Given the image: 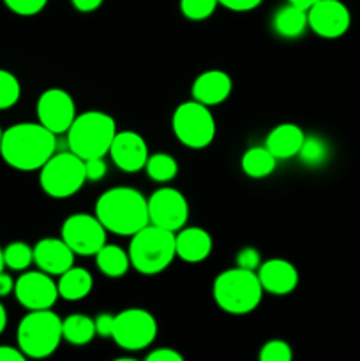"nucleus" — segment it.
Instances as JSON below:
<instances>
[{"instance_id":"f257e3e1","label":"nucleus","mask_w":360,"mask_h":361,"mask_svg":"<svg viewBox=\"0 0 360 361\" xmlns=\"http://www.w3.org/2000/svg\"><path fill=\"white\" fill-rule=\"evenodd\" d=\"M56 150V134L42 123L21 122L4 130L0 155L18 171H35L48 162Z\"/></svg>"},{"instance_id":"f03ea898","label":"nucleus","mask_w":360,"mask_h":361,"mask_svg":"<svg viewBox=\"0 0 360 361\" xmlns=\"http://www.w3.org/2000/svg\"><path fill=\"white\" fill-rule=\"evenodd\" d=\"M95 217L106 231L119 236H133L150 224L148 200L133 187H113L95 201Z\"/></svg>"},{"instance_id":"7ed1b4c3","label":"nucleus","mask_w":360,"mask_h":361,"mask_svg":"<svg viewBox=\"0 0 360 361\" xmlns=\"http://www.w3.org/2000/svg\"><path fill=\"white\" fill-rule=\"evenodd\" d=\"M131 267L143 275L164 271L176 257L175 233L159 226L147 224L134 233L129 243Z\"/></svg>"},{"instance_id":"20e7f679","label":"nucleus","mask_w":360,"mask_h":361,"mask_svg":"<svg viewBox=\"0 0 360 361\" xmlns=\"http://www.w3.org/2000/svg\"><path fill=\"white\" fill-rule=\"evenodd\" d=\"M115 134L116 123L113 116L102 111H85L74 118L67 130V145L69 150L83 161L106 157Z\"/></svg>"},{"instance_id":"39448f33","label":"nucleus","mask_w":360,"mask_h":361,"mask_svg":"<svg viewBox=\"0 0 360 361\" xmlns=\"http://www.w3.org/2000/svg\"><path fill=\"white\" fill-rule=\"evenodd\" d=\"M212 291L219 309L235 316L253 312L265 293L258 274L239 267L219 274Z\"/></svg>"},{"instance_id":"423d86ee","label":"nucleus","mask_w":360,"mask_h":361,"mask_svg":"<svg viewBox=\"0 0 360 361\" xmlns=\"http://www.w3.org/2000/svg\"><path fill=\"white\" fill-rule=\"evenodd\" d=\"M62 338V319L52 309L30 310L18 324V348L27 358H48Z\"/></svg>"},{"instance_id":"0eeeda50","label":"nucleus","mask_w":360,"mask_h":361,"mask_svg":"<svg viewBox=\"0 0 360 361\" xmlns=\"http://www.w3.org/2000/svg\"><path fill=\"white\" fill-rule=\"evenodd\" d=\"M39 171L41 189L55 200L74 196L87 182L85 161L71 150L53 154Z\"/></svg>"},{"instance_id":"6e6552de","label":"nucleus","mask_w":360,"mask_h":361,"mask_svg":"<svg viewBox=\"0 0 360 361\" xmlns=\"http://www.w3.org/2000/svg\"><path fill=\"white\" fill-rule=\"evenodd\" d=\"M173 133L176 140L187 148L201 150L208 147L215 137V122L214 115L208 106L198 101L182 102L175 109L172 118Z\"/></svg>"},{"instance_id":"1a4fd4ad","label":"nucleus","mask_w":360,"mask_h":361,"mask_svg":"<svg viewBox=\"0 0 360 361\" xmlns=\"http://www.w3.org/2000/svg\"><path fill=\"white\" fill-rule=\"evenodd\" d=\"M157 337V321L145 309H126L113 321L112 338L126 351H141Z\"/></svg>"},{"instance_id":"9d476101","label":"nucleus","mask_w":360,"mask_h":361,"mask_svg":"<svg viewBox=\"0 0 360 361\" xmlns=\"http://www.w3.org/2000/svg\"><path fill=\"white\" fill-rule=\"evenodd\" d=\"M106 228L95 215L74 214L64 221L60 238L78 256H95L106 245Z\"/></svg>"},{"instance_id":"9b49d317","label":"nucleus","mask_w":360,"mask_h":361,"mask_svg":"<svg viewBox=\"0 0 360 361\" xmlns=\"http://www.w3.org/2000/svg\"><path fill=\"white\" fill-rule=\"evenodd\" d=\"M148 219L150 224L168 231H180L189 219V204L180 190L162 187L148 197Z\"/></svg>"},{"instance_id":"f8f14e48","label":"nucleus","mask_w":360,"mask_h":361,"mask_svg":"<svg viewBox=\"0 0 360 361\" xmlns=\"http://www.w3.org/2000/svg\"><path fill=\"white\" fill-rule=\"evenodd\" d=\"M76 118V106L69 92L62 88H48L37 101L39 123L53 134H64L69 130Z\"/></svg>"},{"instance_id":"ddd939ff","label":"nucleus","mask_w":360,"mask_h":361,"mask_svg":"<svg viewBox=\"0 0 360 361\" xmlns=\"http://www.w3.org/2000/svg\"><path fill=\"white\" fill-rule=\"evenodd\" d=\"M14 296L27 310L52 309L59 300V288L52 275L44 271H27L14 282Z\"/></svg>"},{"instance_id":"4468645a","label":"nucleus","mask_w":360,"mask_h":361,"mask_svg":"<svg viewBox=\"0 0 360 361\" xmlns=\"http://www.w3.org/2000/svg\"><path fill=\"white\" fill-rule=\"evenodd\" d=\"M307 25L323 39H337L348 32L352 14L341 0H318L307 9Z\"/></svg>"},{"instance_id":"2eb2a0df","label":"nucleus","mask_w":360,"mask_h":361,"mask_svg":"<svg viewBox=\"0 0 360 361\" xmlns=\"http://www.w3.org/2000/svg\"><path fill=\"white\" fill-rule=\"evenodd\" d=\"M113 164L126 173H136L145 168L148 161V147L143 137L134 130L116 133L109 147Z\"/></svg>"},{"instance_id":"dca6fc26","label":"nucleus","mask_w":360,"mask_h":361,"mask_svg":"<svg viewBox=\"0 0 360 361\" xmlns=\"http://www.w3.org/2000/svg\"><path fill=\"white\" fill-rule=\"evenodd\" d=\"M74 256L69 245L62 238H42L34 247V263L48 275H62L74 267Z\"/></svg>"},{"instance_id":"f3484780","label":"nucleus","mask_w":360,"mask_h":361,"mask_svg":"<svg viewBox=\"0 0 360 361\" xmlns=\"http://www.w3.org/2000/svg\"><path fill=\"white\" fill-rule=\"evenodd\" d=\"M258 279L265 293L275 296L289 295L299 286V271L286 259H268L258 268Z\"/></svg>"},{"instance_id":"a211bd4d","label":"nucleus","mask_w":360,"mask_h":361,"mask_svg":"<svg viewBox=\"0 0 360 361\" xmlns=\"http://www.w3.org/2000/svg\"><path fill=\"white\" fill-rule=\"evenodd\" d=\"M232 78L224 71L212 69L205 71L194 80L193 83V99L205 106H217L224 102L232 94Z\"/></svg>"},{"instance_id":"6ab92c4d","label":"nucleus","mask_w":360,"mask_h":361,"mask_svg":"<svg viewBox=\"0 0 360 361\" xmlns=\"http://www.w3.org/2000/svg\"><path fill=\"white\" fill-rule=\"evenodd\" d=\"M210 233L203 228H182L175 233V249L176 257L191 264L201 263L207 259L212 252Z\"/></svg>"},{"instance_id":"aec40b11","label":"nucleus","mask_w":360,"mask_h":361,"mask_svg":"<svg viewBox=\"0 0 360 361\" xmlns=\"http://www.w3.org/2000/svg\"><path fill=\"white\" fill-rule=\"evenodd\" d=\"M306 134L295 123H281L268 133L265 147L275 159H292L299 155Z\"/></svg>"},{"instance_id":"412c9836","label":"nucleus","mask_w":360,"mask_h":361,"mask_svg":"<svg viewBox=\"0 0 360 361\" xmlns=\"http://www.w3.org/2000/svg\"><path fill=\"white\" fill-rule=\"evenodd\" d=\"M56 288H59L60 298L67 300V302H78L90 295L92 288H94V279H92L90 271L85 268L71 267L69 270L60 275Z\"/></svg>"},{"instance_id":"4be33fe9","label":"nucleus","mask_w":360,"mask_h":361,"mask_svg":"<svg viewBox=\"0 0 360 361\" xmlns=\"http://www.w3.org/2000/svg\"><path fill=\"white\" fill-rule=\"evenodd\" d=\"M307 27H309L307 25V11L293 6V4H286L272 18V28H274L275 34L284 39L300 37Z\"/></svg>"},{"instance_id":"5701e85b","label":"nucleus","mask_w":360,"mask_h":361,"mask_svg":"<svg viewBox=\"0 0 360 361\" xmlns=\"http://www.w3.org/2000/svg\"><path fill=\"white\" fill-rule=\"evenodd\" d=\"M95 263L99 271L109 279L124 277L131 268L129 254L122 247L108 245V243L95 254Z\"/></svg>"},{"instance_id":"b1692460","label":"nucleus","mask_w":360,"mask_h":361,"mask_svg":"<svg viewBox=\"0 0 360 361\" xmlns=\"http://www.w3.org/2000/svg\"><path fill=\"white\" fill-rule=\"evenodd\" d=\"M275 162L277 159L268 152L267 147H253L242 155L240 164L249 178H265V176L272 175V171L275 169Z\"/></svg>"},{"instance_id":"393cba45","label":"nucleus","mask_w":360,"mask_h":361,"mask_svg":"<svg viewBox=\"0 0 360 361\" xmlns=\"http://www.w3.org/2000/svg\"><path fill=\"white\" fill-rule=\"evenodd\" d=\"M62 335L69 344L85 345L95 337V323L85 314H73L62 319Z\"/></svg>"},{"instance_id":"a878e982","label":"nucleus","mask_w":360,"mask_h":361,"mask_svg":"<svg viewBox=\"0 0 360 361\" xmlns=\"http://www.w3.org/2000/svg\"><path fill=\"white\" fill-rule=\"evenodd\" d=\"M148 176L155 182H172L173 178L179 173V164H176L175 159L168 154H154L148 155V161L145 164Z\"/></svg>"},{"instance_id":"bb28decb","label":"nucleus","mask_w":360,"mask_h":361,"mask_svg":"<svg viewBox=\"0 0 360 361\" xmlns=\"http://www.w3.org/2000/svg\"><path fill=\"white\" fill-rule=\"evenodd\" d=\"M4 263L14 271H23L34 263V249L25 242H13L4 249Z\"/></svg>"},{"instance_id":"cd10ccee","label":"nucleus","mask_w":360,"mask_h":361,"mask_svg":"<svg viewBox=\"0 0 360 361\" xmlns=\"http://www.w3.org/2000/svg\"><path fill=\"white\" fill-rule=\"evenodd\" d=\"M300 161L309 168H318L328 159V147L320 136H306L299 152Z\"/></svg>"},{"instance_id":"c85d7f7f","label":"nucleus","mask_w":360,"mask_h":361,"mask_svg":"<svg viewBox=\"0 0 360 361\" xmlns=\"http://www.w3.org/2000/svg\"><path fill=\"white\" fill-rule=\"evenodd\" d=\"M21 85L13 73L0 69V111L9 109L20 101Z\"/></svg>"},{"instance_id":"c756f323","label":"nucleus","mask_w":360,"mask_h":361,"mask_svg":"<svg viewBox=\"0 0 360 361\" xmlns=\"http://www.w3.org/2000/svg\"><path fill=\"white\" fill-rule=\"evenodd\" d=\"M217 6V0H180V11H182V14L187 20L193 21H201L210 18Z\"/></svg>"},{"instance_id":"7c9ffc66","label":"nucleus","mask_w":360,"mask_h":361,"mask_svg":"<svg viewBox=\"0 0 360 361\" xmlns=\"http://www.w3.org/2000/svg\"><path fill=\"white\" fill-rule=\"evenodd\" d=\"M292 358L293 351L284 341H270L260 349V361H289Z\"/></svg>"},{"instance_id":"2f4dec72","label":"nucleus","mask_w":360,"mask_h":361,"mask_svg":"<svg viewBox=\"0 0 360 361\" xmlns=\"http://www.w3.org/2000/svg\"><path fill=\"white\" fill-rule=\"evenodd\" d=\"M4 4L18 16H34L44 9L48 0H4Z\"/></svg>"},{"instance_id":"473e14b6","label":"nucleus","mask_w":360,"mask_h":361,"mask_svg":"<svg viewBox=\"0 0 360 361\" xmlns=\"http://www.w3.org/2000/svg\"><path fill=\"white\" fill-rule=\"evenodd\" d=\"M261 264V256L254 247H244L239 254H236V267L244 268V270L256 271Z\"/></svg>"},{"instance_id":"72a5a7b5","label":"nucleus","mask_w":360,"mask_h":361,"mask_svg":"<svg viewBox=\"0 0 360 361\" xmlns=\"http://www.w3.org/2000/svg\"><path fill=\"white\" fill-rule=\"evenodd\" d=\"M108 166H106L104 157H95L85 161V175H87V182H99L106 176Z\"/></svg>"},{"instance_id":"f704fd0d","label":"nucleus","mask_w":360,"mask_h":361,"mask_svg":"<svg viewBox=\"0 0 360 361\" xmlns=\"http://www.w3.org/2000/svg\"><path fill=\"white\" fill-rule=\"evenodd\" d=\"M217 2L233 13H247V11L256 9L263 0H217Z\"/></svg>"},{"instance_id":"c9c22d12","label":"nucleus","mask_w":360,"mask_h":361,"mask_svg":"<svg viewBox=\"0 0 360 361\" xmlns=\"http://www.w3.org/2000/svg\"><path fill=\"white\" fill-rule=\"evenodd\" d=\"M113 321H115V316L113 314H99L94 319L95 323V334L99 337H112L113 331Z\"/></svg>"},{"instance_id":"e433bc0d","label":"nucleus","mask_w":360,"mask_h":361,"mask_svg":"<svg viewBox=\"0 0 360 361\" xmlns=\"http://www.w3.org/2000/svg\"><path fill=\"white\" fill-rule=\"evenodd\" d=\"M147 361H184V356L172 348H159L148 353Z\"/></svg>"},{"instance_id":"4c0bfd02","label":"nucleus","mask_w":360,"mask_h":361,"mask_svg":"<svg viewBox=\"0 0 360 361\" xmlns=\"http://www.w3.org/2000/svg\"><path fill=\"white\" fill-rule=\"evenodd\" d=\"M27 356L20 348L13 345H0V361H25Z\"/></svg>"},{"instance_id":"58836bf2","label":"nucleus","mask_w":360,"mask_h":361,"mask_svg":"<svg viewBox=\"0 0 360 361\" xmlns=\"http://www.w3.org/2000/svg\"><path fill=\"white\" fill-rule=\"evenodd\" d=\"M71 4H73L74 9L80 11V13H92V11L101 7L102 0H71Z\"/></svg>"},{"instance_id":"ea45409f","label":"nucleus","mask_w":360,"mask_h":361,"mask_svg":"<svg viewBox=\"0 0 360 361\" xmlns=\"http://www.w3.org/2000/svg\"><path fill=\"white\" fill-rule=\"evenodd\" d=\"M14 282L16 281H13V277H11L9 274L0 271V298L9 296L11 293H14Z\"/></svg>"},{"instance_id":"a19ab883","label":"nucleus","mask_w":360,"mask_h":361,"mask_svg":"<svg viewBox=\"0 0 360 361\" xmlns=\"http://www.w3.org/2000/svg\"><path fill=\"white\" fill-rule=\"evenodd\" d=\"M286 2L293 4V6H296V7H302V9L307 11L311 6H313V4H316L318 0H286Z\"/></svg>"},{"instance_id":"79ce46f5","label":"nucleus","mask_w":360,"mask_h":361,"mask_svg":"<svg viewBox=\"0 0 360 361\" xmlns=\"http://www.w3.org/2000/svg\"><path fill=\"white\" fill-rule=\"evenodd\" d=\"M6 326H7V310H6V307L0 303V335L4 334Z\"/></svg>"},{"instance_id":"37998d69","label":"nucleus","mask_w":360,"mask_h":361,"mask_svg":"<svg viewBox=\"0 0 360 361\" xmlns=\"http://www.w3.org/2000/svg\"><path fill=\"white\" fill-rule=\"evenodd\" d=\"M4 267H6V263H4V249L0 247V271H4Z\"/></svg>"},{"instance_id":"c03bdc74","label":"nucleus","mask_w":360,"mask_h":361,"mask_svg":"<svg viewBox=\"0 0 360 361\" xmlns=\"http://www.w3.org/2000/svg\"><path fill=\"white\" fill-rule=\"evenodd\" d=\"M2 134H4V130H2V127H0V143H2Z\"/></svg>"}]
</instances>
